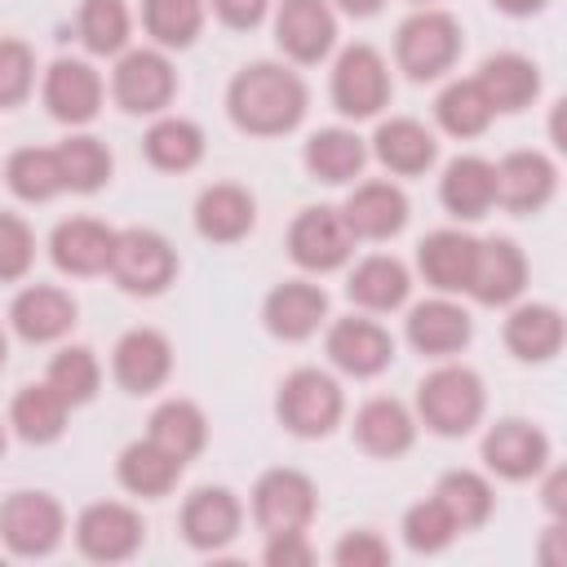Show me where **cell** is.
<instances>
[{
  "mask_svg": "<svg viewBox=\"0 0 567 567\" xmlns=\"http://www.w3.org/2000/svg\"><path fill=\"white\" fill-rule=\"evenodd\" d=\"M496 9H505V13H514V18H523V13H536V9H545V0H492Z\"/></svg>",
  "mask_w": 567,
  "mask_h": 567,
  "instance_id": "f5cc1de1",
  "label": "cell"
},
{
  "mask_svg": "<svg viewBox=\"0 0 567 567\" xmlns=\"http://www.w3.org/2000/svg\"><path fill=\"white\" fill-rule=\"evenodd\" d=\"M4 350H9V346H4V332H0V363H4Z\"/></svg>",
  "mask_w": 567,
  "mask_h": 567,
  "instance_id": "11a10c76",
  "label": "cell"
},
{
  "mask_svg": "<svg viewBox=\"0 0 567 567\" xmlns=\"http://www.w3.org/2000/svg\"><path fill=\"white\" fill-rule=\"evenodd\" d=\"M80 40L93 53H120L128 40V9L124 0H84L80 4Z\"/></svg>",
  "mask_w": 567,
  "mask_h": 567,
  "instance_id": "ee69618b",
  "label": "cell"
},
{
  "mask_svg": "<svg viewBox=\"0 0 567 567\" xmlns=\"http://www.w3.org/2000/svg\"><path fill=\"white\" fill-rule=\"evenodd\" d=\"M9 421H13V430L27 443H53L62 434V425H66V399L49 381L22 385L18 399H13V408H9Z\"/></svg>",
  "mask_w": 567,
  "mask_h": 567,
  "instance_id": "d590c367",
  "label": "cell"
},
{
  "mask_svg": "<svg viewBox=\"0 0 567 567\" xmlns=\"http://www.w3.org/2000/svg\"><path fill=\"white\" fill-rule=\"evenodd\" d=\"M474 252H478V239H470L461 230H434L421 239L416 266H421L425 284H434L439 292H465L470 275H474Z\"/></svg>",
  "mask_w": 567,
  "mask_h": 567,
  "instance_id": "603a6c76",
  "label": "cell"
},
{
  "mask_svg": "<svg viewBox=\"0 0 567 567\" xmlns=\"http://www.w3.org/2000/svg\"><path fill=\"white\" fill-rule=\"evenodd\" d=\"M106 270L115 275V284L124 292L151 297V292H164L173 284L177 252H173V244L164 235H155L146 226H133V230H120L115 235V252H111V266Z\"/></svg>",
  "mask_w": 567,
  "mask_h": 567,
  "instance_id": "277c9868",
  "label": "cell"
},
{
  "mask_svg": "<svg viewBox=\"0 0 567 567\" xmlns=\"http://www.w3.org/2000/svg\"><path fill=\"white\" fill-rule=\"evenodd\" d=\"M4 177H9V190L18 199H31V204H44L58 190H66L58 151H49V146H22V151H13L9 164H4Z\"/></svg>",
  "mask_w": 567,
  "mask_h": 567,
  "instance_id": "8d00e7d4",
  "label": "cell"
},
{
  "mask_svg": "<svg viewBox=\"0 0 567 567\" xmlns=\"http://www.w3.org/2000/svg\"><path fill=\"white\" fill-rule=\"evenodd\" d=\"M478 89L487 93L492 111H523L536 89H540V75H536V62L523 58V53H492L483 66H478Z\"/></svg>",
  "mask_w": 567,
  "mask_h": 567,
  "instance_id": "83f0119b",
  "label": "cell"
},
{
  "mask_svg": "<svg viewBox=\"0 0 567 567\" xmlns=\"http://www.w3.org/2000/svg\"><path fill=\"white\" fill-rule=\"evenodd\" d=\"M439 195H443L447 213H456V217H483V213L496 204L492 164L478 159V155H456V159L443 168Z\"/></svg>",
  "mask_w": 567,
  "mask_h": 567,
  "instance_id": "f546056e",
  "label": "cell"
},
{
  "mask_svg": "<svg viewBox=\"0 0 567 567\" xmlns=\"http://www.w3.org/2000/svg\"><path fill=\"white\" fill-rule=\"evenodd\" d=\"M252 195L244 186H230V182H217L208 186L199 199H195V226L204 239L213 244H235L252 230Z\"/></svg>",
  "mask_w": 567,
  "mask_h": 567,
  "instance_id": "d4e9b609",
  "label": "cell"
},
{
  "mask_svg": "<svg viewBox=\"0 0 567 567\" xmlns=\"http://www.w3.org/2000/svg\"><path fill=\"white\" fill-rule=\"evenodd\" d=\"M44 381L66 399V408H75V403H89V399L97 394L102 368H97L93 350H84V346H66V350H58V354H53V363H49V377H44Z\"/></svg>",
  "mask_w": 567,
  "mask_h": 567,
  "instance_id": "7bdbcfd3",
  "label": "cell"
},
{
  "mask_svg": "<svg viewBox=\"0 0 567 567\" xmlns=\"http://www.w3.org/2000/svg\"><path fill=\"white\" fill-rule=\"evenodd\" d=\"M434 115H439V124H443L452 137H478V133L492 124L496 111H492L487 93L478 89V80H452V84L439 93Z\"/></svg>",
  "mask_w": 567,
  "mask_h": 567,
  "instance_id": "f35d334b",
  "label": "cell"
},
{
  "mask_svg": "<svg viewBox=\"0 0 567 567\" xmlns=\"http://www.w3.org/2000/svg\"><path fill=\"white\" fill-rule=\"evenodd\" d=\"M239 501L235 492L226 487H199L195 496H186L182 505V536L195 545V549H221L239 536Z\"/></svg>",
  "mask_w": 567,
  "mask_h": 567,
  "instance_id": "e0dca14e",
  "label": "cell"
},
{
  "mask_svg": "<svg viewBox=\"0 0 567 567\" xmlns=\"http://www.w3.org/2000/svg\"><path fill=\"white\" fill-rule=\"evenodd\" d=\"M416 408L434 434H470L483 416V381L461 363H443L421 381Z\"/></svg>",
  "mask_w": 567,
  "mask_h": 567,
  "instance_id": "7a4b0ae2",
  "label": "cell"
},
{
  "mask_svg": "<svg viewBox=\"0 0 567 567\" xmlns=\"http://www.w3.org/2000/svg\"><path fill=\"white\" fill-rule=\"evenodd\" d=\"M9 319H13V332L22 341H35V346L40 341H58L75 323V301L53 284H31L27 292L13 297Z\"/></svg>",
  "mask_w": 567,
  "mask_h": 567,
  "instance_id": "7402d4cb",
  "label": "cell"
},
{
  "mask_svg": "<svg viewBox=\"0 0 567 567\" xmlns=\"http://www.w3.org/2000/svg\"><path fill=\"white\" fill-rule=\"evenodd\" d=\"M363 159H368L363 137L350 133V128H319V133H310V142H306V168H310L319 182H332V186L359 177Z\"/></svg>",
  "mask_w": 567,
  "mask_h": 567,
  "instance_id": "1f68e13d",
  "label": "cell"
},
{
  "mask_svg": "<svg viewBox=\"0 0 567 567\" xmlns=\"http://www.w3.org/2000/svg\"><path fill=\"white\" fill-rule=\"evenodd\" d=\"M354 248L341 208H306L288 230V252L306 270H337Z\"/></svg>",
  "mask_w": 567,
  "mask_h": 567,
  "instance_id": "8fae6325",
  "label": "cell"
},
{
  "mask_svg": "<svg viewBox=\"0 0 567 567\" xmlns=\"http://www.w3.org/2000/svg\"><path fill=\"white\" fill-rule=\"evenodd\" d=\"M275 408H279V421L292 434L319 439L341 421V385L319 368H297V372L284 377Z\"/></svg>",
  "mask_w": 567,
  "mask_h": 567,
  "instance_id": "5b68a950",
  "label": "cell"
},
{
  "mask_svg": "<svg viewBox=\"0 0 567 567\" xmlns=\"http://www.w3.org/2000/svg\"><path fill=\"white\" fill-rule=\"evenodd\" d=\"M563 483H567V478H563V470H554V474H549V483H545V505H549L554 514H563V509H567V501H563Z\"/></svg>",
  "mask_w": 567,
  "mask_h": 567,
  "instance_id": "816d5d0a",
  "label": "cell"
},
{
  "mask_svg": "<svg viewBox=\"0 0 567 567\" xmlns=\"http://www.w3.org/2000/svg\"><path fill=\"white\" fill-rule=\"evenodd\" d=\"M151 443H159L168 456H177L182 465L204 447V439H208V421H204V412L195 408V403H186V399H168V403H159L155 412H151V434H146Z\"/></svg>",
  "mask_w": 567,
  "mask_h": 567,
  "instance_id": "d6a6232c",
  "label": "cell"
},
{
  "mask_svg": "<svg viewBox=\"0 0 567 567\" xmlns=\"http://www.w3.org/2000/svg\"><path fill=\"white\" fill-rule=\"evenodd\" d=\"M142 22L164 49H186L204 27V0H142Z\"/></svg>",
  "mask_w": 567,
  "mask_h": 567,
  "instance_id": "60d3db41",
  "label": "cell"
},
{
  "mask_svg": "<svg viewBox=\"0 0 567 567\" xmlns=\"http://www.w3.org/2000/svg\"><path fill=\"white\" fill-rule=\"evenodd\" d=\"M456 532H461V527L452 523V514H447L434 496L421 501V505H412V509L403 514V540H408L416 554H434V549H443Z\"/></svg>",
  "mask_w": 567,
  "mask_h": 567,
  "instance_id": "f6af8a7d",
  "label": "cell"
},
{
  "mask_svg": "<svg viewBox=\"0 0 567 567\" xmlns=\"http://www.w3.org/2000/svg\"><path fill=\"white\" fill-rule=\"evenodd\" d=\"M31 257H35L31 226L13 213H0V279H22L31 270Z\"/></svg>",
  "mask_w": 567,
  "mask_h": 567,
  "instance_id": "7dc6e473",
  "label": "cell"
},
{
  "mask_svg": "<svg viewBox=\"0 0 567 567\" xmlns=\"http://www.w3.org/2000/svg\"><path fill=\"white\" fill-rule=\"evenodd\" d=\"M408 341L421 354H456L470 341V315L447 297L421 301L408 315Z\"/></svg>",
  "mask_w": 567,
  "mask_h": 567,
  "instance_id": "484cf974",
  "label": "cell"
},
{
  "mask_svg": "<svg viewBox=\"0 0 567 567\" xmlns=\"http://www.w3.org/2000/svg\"><path fill=\"white\" fill-rule=\"evenodd\" d=\"M213 9H217V18H221L226 27L248 31V27H257V22L266 18L270 0H213Z\"/></svg>",
  "mask_w": 567,
  "mask_h": 567,
  "instance_id": "f907efd6",
  "label": "cell"
},
{
  "mask_svg": "<svg viewBox=\"0 0 567 567\" xmlns=\"http://www.w3.org/2000/svg\"><path fill=\"white\" fill-rule=\"evenodd\" d=\"M341 217H346V226H350L354 239H390V235H399L403 221H408V199H403V190L390 186V182H363V186H354V195L346 199Z\"/></svg>",
  "mask_w": 567,
  "mask_h": 567,
  "instance_id": "ffe728a7",
  "label": "cell"
},
{
  "mask_svg": "<svg viewBox=\"0 0 567 567\" xmlns=\"http://www.w3.org/2000/svg\"><path fill=\"white\" fill-rule=\"evenodd\" d=\"M332 558H337L341 567H385V563H390V545H385L377 532L359 527V532H346V536L337 540Z\"/></svg>",
  "mask_w": 567,
  "mask_h": 567,
  "instance_id": "c3c4849f",
  "label": "cell"
},
{
  "mask_svg": "<svg viewBox=\"0 0 567 567\" xmlns=\"http://www.w3.org/2000/svg\"><path fill=\"white\" fill-rule=\"evenodd\" d=\"M346 13H354V18H368V13H377L381 9V0H337Z\"/></svg>",
  "mask_w": 567,
  "mask_h": 567,
  "instance_id": "db71d44e",
  "label": "cell"
},
{
  "mask_svg": "<svg viewBox=\"0 0 567 567\" xmlns=\"http://www.w3.org/2000/svg\"><path fill=\"white\" fill-rule=\"evenodd\" d=\"M226 106H230V120L244 133L275 137V133H288V128L301 124V115H306V84H301L297 71H288L279 62H252V66H244L230 80Z\"/></svg>",
  "mask_w": 567,
  "mask_h": 567,
  "instance_id": "6da1fadb",
  "label": "cell"
},
{
  "mask_svg": "<svg viewBox=\"0 0 567 567\" xmlns=\"http://www.w3.org/2000/svg\"><path fill=\"white\" fill-rule=\"evenodd\" d=\"M53 151H58V164H62V182H66V190L89 195V190H97V186L111 177V151H106L97 137H89V133L66 137V142H62V146H53Z\"/></svg>",
  "mask_w": 567,
  "mask_h": 567,
  "instance_id": "b9f144b4",
  "label": "cell"
},
{
  "mask_svg": "<svg viewBox=\"0 0 567 567\" xmlns=\"http://www.w3.org/2000/svg\"><path fill=\"white\" fill-rule=\"evenodd\" d=\"M275 40L292 62H319L328 58L337 40V18L328 0H284L275 13Z\"/></svg>",
  "mask_w": 567,
  "mask_h": 567,
  "instance_id": "7c38bea8",
  "label": "cell"
},
{
  "mask_svg": "<svg viewBox=\"0 0 567 567\" xmlns=\"http://www.w3.org/2000/svg\"><path fill=\"white\" fill-rule=\"evenodd\" d=\"M332 102L350 120H368L390 102V71L372 44H350L332 66Z\"/></svg>",
  "mask_w": 567,
  "mask_h": 567,
  "instance_id": "8992f818",
  "label": "cell"
},
{
  "mask_svg": "<svg viewBox=\"0 0 567 567\" xmlns=\"http://www.w3.org/2000/svg\"><path fill=\"white\" fill-rule=\"evenodd\" d=\"M111 368H115V381L133 394H151L155 385H164L168 368H173V350L168 341L155 332V328H133L115 341V354H111Z\"/></svg>",
  "mask_w": 567,
  "mask_h": 567,
  "instance_id": "9a60e30c",
  "label": "cell"
},
{
  "mask_svg": "<svg viewBox=\"0 0 567 567\" xmlns=\"http://www.w3.org/2000/svg\"><path fill=\"white\" fill-rule=\"evenodd\" d=\"M75 545L84 558L97 563H120L128 554H137L142 545V518L137 509L120 505V501H97L75 518Z\"/></svg>",
  "mask_w": 567,
  "mask_h": 567,
  "instance_id": "30bf717a",
  "label": "cell"
},
{
  "mask_svg": "<svg viewBox=\"0 0 567 567\" xmlns=\"http://www.w3.org/2000/svg\"><path fill=\"white\" fill-rule=\"evenodd\" d=\"M315 483L301 470H266L252 487V518L266 536L275 532H306L315 518Z\"/></svg>",
  "mask_w": 567,
  "mask_h": 567,
  "instance_id": "52a82bcc",
  "label": "cell"
},
{
  "mask_svg": "<svg viewBox=\"0 0 567 567\" xmlns=\"http://www.w3.org/2000/svg\"><path fill=\"white\" fill-rule=\"evenodd\" d=\"M44 106L62 124H89L102 106V75L80 58H58L44 71Z\"/></svg>",
  "mask_w": 567,
  "mask_h": 567,
  "instance_id": "4fadbf2b",
  "label": "cell"
},
{
  "mask_svg": "<svg viewBox=\"0 0 567 567\" xmlns=\"http://www.w3.org/2000/svg\"><path fill=\"white\" fill-rule=\"evenodd\" d=\"M354 439L372 456H399V452L412 447L416 425H412V416L399 399H368L354 412Z\"/></svg>",
  "mask_w": 567,
  "mask_h": 567,
  "instance_id": "4316f807",
  "label": "cell"
},
{
  "mask_svg": "<svg viewBox=\"0 0 567 567\" xmlns=\"http://www.w3.org/2000/svg\"><path fill=\"white\" fill-rule=\"evenodd\" d=\"M49 252H53L58 270H66V275H97V270L111 266L115 230L93 221V217H71V221H62L53 230Z\"/></svg>",
  "mask_w": 567,
  "mask_h": 567,
  "instance_id": "44dd1931",
  "label": "cell"
},
{
  "mask_svg": "<svg viewBox=\"0 0 567 567\" xmlns=\"http://www.w3.org/2000/svg\"><path fill=\"white\" fill-rule=\"evenodd\" d=\"M0 452H4V430H0Z\"/></svg>",
  "mask_w": 567,
  "mask_h": 567,
  "instance_id": "9f6ffc18",
  "label": "cell"
},
{
  "mask_svg": "<svg viewBox=\"0 0 567 567\" xmlns=\"http://www.w3.org/2000/svg\"><path fill=\"white\" fill-rule=\"evenodd\" d=\"M434 501L452 514V523H456L461 532L487 523V514H492V487H487V478H478L474 470H447V474L439 478V487H434Z\"/></svg>",
  "mask_w": 567,
  "mask_h": 567,
  "instance_id": "ab89813d",
  "label": "cell"
},
{
  "mask_svg": "<svg viewBox=\"0 0 567 567\" xmlns=\"http://www.w3.org/2000/svg\"><path fill=\"white\" fill-rule=\"evenodd\" d=\"M266 563L270 567H310L315 563V549H310L306 532H275L266 540Z\"/></svg>",
  "mask_w": 567,
  "mask_h": 567,
  "instance_id": "681fc988",
  "label": "cell"
},
{
  "mask_svg": "<svg viewBox=\"0 0 567 567\" xmlns=\"http://www.w3.org/2000/svg\"><path fill=\"white\" fill-rule=\"evenodd\" d=\"M408 270H403V261H394V257H363L359 266H354V275H350V284H346V292H350V301H359L363 310H394V306H403V297H408Z\"/></svg>",
  "mask_w": 567,
  "mask_h": 567,
  "instance_id": "e575fe53",
  "label": "cell"
},
{
  "mask_svg": "<svg viewBox=\"0 0 567 567\" xmlns=\"http://www.w3.org/2000/svg\"><path fill=\"white\" fill-rule=\"evenodd\" d=\"M62 505L49 492H13L0 505V536L13 554L22 558H40L62 540Z\"/></svg>",
  "mask_w": 567,
  "mask_h": 567,
  "instance_id": "ba28073f",
  "label": "cell"
},
{
  "mask_svg": "<svg viewBox=\"0 0 567 567\" xmlns=\"http://www.w3.org/2000/svg\"><path fill=\"white\" fill-rule=\"evenodd\" d=\"M527 284V261L518 252L514 239H483L478 252H474V275H470V288L483 306H505L523 292Z\"/></svg>",
  "mask_w": 567,
  "mask_h": 567,
  "instance_id": "2e32d148",
  "label": "cell"
},
{
  "mask_svg": "<svg viewBox=\"0 0 567 567\" xmlns=\"http://www.w3.org/2000/svg\"><path fill=\"white\" fill-rule=\"evenodd\" d=\"M372 146H377V159H381L390 173H403V177H412V173H425V168L434 164V155H439V146H434V133H430L425 124L408 120V115H399V120H385V124L377 128Z\"/></svg>",
  "mask_w": 567,
  "mask_h": 567,
  "instance_id": "f1b7e54d",
  "label": "cell"
},
{
  "mask_svg": "<svg viewBox=\"0 0 567 567\" xmlns=\"http://www.w3.org/2000/svg\"><path fill=\"white\" fill-rule=\"evenodd\" d=\"M505 346L518 359H549L563 346V315L554 306H518L505 319Z\"/></svg>",
  "mask_w": 567,
  "mask_h": 567,
  "instance_id": "74e56055",
  "label": "cell"
},
{
  "mask_svg": "<svg viewBox=\"0 0 567 567\" xmlns=\"http://www.w3.org/2000/svg\"><path fill=\"white\" fill-rule=\"evenodd\" d=\"M173 89H177V75H173V62L159 53V49H133L115 62V75H111V93L124 111L133 115H151V111H164L173 102Z\"/></svg>",
  "mask_w": 567,
  "mask_h": 567,
  "instance_id": "9c48e42d",
  "label": "cell"
},
{
  "mask_svg": "<svg viewBox=\"0 0 567 567\" xmlns=\"http://www.w3.org/2000/svg\"><path fill=\"white\" fill-rule=\"evenodd\" d=\"M115 474H120V483H124L133 496H164V492H173V483H177V474H182V461L168 456L159 443L137 439V443H128V447L120 452Z\"/></svg>",
  "mask_w": 567,
  "mask_h": 567,
  "instance_id": "4dcf8cb0",
  "label": "cell"
},
{
  "mask_svg": "<svg viewBox=\"0 0 567 567\" xmlns=\"http://www.w3.org/2000/svg\"><path fill=\"white\" fill-rule=\"evenodd\" d=\"M328 359L350 377H377L394 359V341L372 319H337L328 332Z\"/></svg>",
  "mask_w": 567,
  "mask_h": 567,
  "instance_id": "5bb4252c",
  "label": "cell"
},
{
  "mask_svg": "<svg viewBox=\"0 0 567 567\" xmlns=\"http://www.w3.org/2000/svg\"><path fill=\"white\" fill-rule=\"evenodd\" d=\"M35 84V58L22 40H0V106H18Z\"/></svg>",
  "mask_w": 567,
  "mask_h": 567,
  "instance_id": "bcb514c9",
  "label": "cell"
},
{
  "mask_svg": "<svg viewBox=\"0 0 567 567\" xmlns=\"http://www.w3.org/2000/svg\"><path fill=\"white\" fill-rule=\"evenodd\" d=\"M492 177H496V199L514 213H536L554 195V164L536 151H509L492 168Z\"/></svg>",
  "mask_w": 567,
  "mask_h": 567,
  "instance_id": "d6986e66",
  "label": "cell"
},
{
  "mask_svg": "<svg viewBox=\"0 0 567 567\" xmlns=\"http://www.w3.org/2000/svg\"><path fill=\"white\" fill-rule=\"evenodd\" d=\"M483 461L501 478H532L549 461V439L527 421H501L483 439Z\"/></svg>",
  "mask_w": 567,
  "mask_h": 567,
  "instance_id": "ac0fdd59",
  "label": "cell"
},
{
  "mask_svg": "<svg viewBox=\"0 0 567 567\" xmlns=\"http://www.w3.org/2000/svg\"><path fill=\"white\" fill-rule=\"evenodd\" d=\"M328 315V292L315 288V284H301V279H288L279 284L270 297H266V328L284 341H301L319 328V319Z\"/></svg>",
  "mask_w": 567,
  "mask_h": 567,
  "instance_id": "cb8c5ba5",
  "label": "cell"
},
{
  "mask_svg": "<svg viewBox=\"0 0 567 567\" xmlns=\"http://www.w3.org/2000/svg\"><path fill=\"white\" fill-rule=\"evenodd\" d=\"M461 53V27L443 9H421L412 13L399 35H394V58L412 80H434L443 75Z\"/></svg>",
  "mask_w": 567,
  "mask_h": 567,
  "instance_id": "3957f363",
  "label": "cell"
},
{
  "mask_svg": "<svg viewBox=\"0 0 567 567\" xmlns=\"http://www.w3.org/2000/svg\"><path fill=\"white\" fill-rule=\"evenodd\" d=\"M146 159L155 164V168H164V173H186V168H195L199 164V155H204V133H199V124H190V120H182V115H164V120H155L151 128H146Z\"/></svg>",
  "mask_w": 567,
  "mask_h": 567,
  "instance_id": "836d02e7",
  "label": "cell"
}]
</instances>
